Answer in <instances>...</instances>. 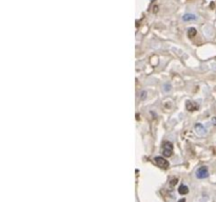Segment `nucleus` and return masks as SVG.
Returning a JSON list of instances; mask_svg holds the SVG:
<instances>
[{
    "label": "nucleus",
    "mask_w": 216,
    "mask_h": 202,
    "mask_svg": "<svg viewBox=\"0 0 216 202\" xmlns=\"http://www.w3.org/2000/svg\"><path fill=\"white\" fill-rule=\"evenodd\" d=\"M179 202H186V200H184V199H180V200H179Z\"/></svg>",
    "instance_id": "9b49d317"
},
{
    "label": "nucleus",
    "mask_w": 216,
    "mask_h": 202,
    "mask_svg": "<svg viewBox=\"0 0 216 202\" xmlns=\"http://www.w3.org/2000/svg\"><path fill=\"white\" fill-rule=\"evenodd\" d=\"M186 106H187V109H188L189 111H194V110H195V105L191 103L190 101H188L187 104H186Z\"/></svg>",
    "instance_id": "6e6552de"
},
{
    "label": "nucleus",
    "mask_w": 216,
    "mask_h": 202,
    "mask_svg": "<svg viewBox=\"0 0 216 202\" xmlns=\"http://www.w3.org/2000/svg\"><path fill=\"white\" fill-rule=\"evenodd\" d=\"M170 89H171V87H170V85H169V87H166V91L170 90Z\"/></svg>",
    "instance_id": "9d476101"
},
{
    "label": "nucleus",
    "mask_w": 216,
    "mask_h": 202,
    "mask_svg": "<svg viewBox=\"0 0 216 202\" xmlns=\"http://www.w3.org/2000/svg\"><path fill=\"white\" fill-rule=\"evenodd\" d=\"M173 153V144L171 142L166 141L162 144V154L164 157H170Z\"/></svg>",
    "instance_id": "f257e3e1"
},
{
    "label": "nucleus",
    "mask_w": 216,
    "mask_h": 202,
    "mask_svg": "<svg viewBox=\"0 0 216 202\" xmlns=\"http://www.w3.org/2000/svg\"><path fill=\"white\" fill-rule=\"evenodd\" d=\"M196 30L194 29V27H191V29H189V31H188V34H189V37L190 38H193L194 36L196 35Z\"/></svg>",
    "instance_id": "0eeeda50"
},
{
    "label": "nucleus",
    "mask_w": 216,
    "mask_h": 202,
    "mask_svg": "<svg viewBox=\"0 0 216 202\" xmlns=\"http://www.w3.org/2000/svg\"><path fill=\"white\" fill-rule=\"evenodd\" d=\"M196 177H197L198 179H204V178L209 177V170H208L207 166H202V168H199L198 170H197V172H196Z\"/></svg>",
    "instance_id": "7ed1b4c3"
},
{
    "label": "nucleus",
    "mask_w": 216,
    "mask_h": 202,
    "mask_svg": "<svg viewBox=\"0 0 216 202\" xmlns=\"http://www.w3.org/2000/svg\"><path fill=\"white\" fill-rule=\"evenodd\" d=\"M178 193L180 194V195H186V194L189 193V188H188L187 185L181 184L180 186L178 188Z\"/></svg>",
    "instance_id": "39448f33"
},
{
    "label": "nucleus",
    "mask_w": 216,
    "mask_h": 202,
    "mask_svg": "<svg viewBox=\"0 0 216 202\" xmlns=\"http://www.w3.org/2000/svg\"><path fill=\"white\" fill-rule=\"evenodd\" d=\"M147 96V92H142V94H141V99H144Z\"/></svg>",
    "instance_id": "1a4fd4ad"
},
{
    "label": "nucleus",
    "mask_w": 216,
    "mask_h": 202,
    "mask_svg": "<svg viewBox=\"0 0 216 202\" xmlns=\"http://www.w3.org/2000/svg\"><path fill=\"white\" fill-rule=\"evenodd\" d=\"M154 160H155V163H156L159 168H169V162H168V160H166V158H164V157L157 156V157H155Z\"/></svg>",
    "instance_id": "f03ea898"
},
{
    "label": "nucleus",
    "mask_w": 216,
    "mask_h": 202,
    "mask_svg": "<svg viewBox=\"0 0 216 202\" xmlns=\"http://www.w3.org/2000/svg\"><path fill=\"white\" fill-rule=\"evenodd\" d=\"M182 19H184V21H193V20H195V19H196V16H195V15H193V14H186Z\"/></svg>",
    "instance_id": "423d86ee"
},
{
    "label": "nucleus",
    "mask_w": 216,
    "mask_h": 202,
    "mask_svg": "<svg viewBox=\"0 0 216 202\" xmlns=\"http://www.w3.org/2000/svg\"><path fill=\"white\" fill-rule=\"evenodd\" d=\"M194 128H195L196 133L198 134V135H200V136L204 135V134L207 133V131H206L204 126L202 125V124H200V123H196L195 126H194Z\"/></svg>",
    "instance_id": "20e7f679"
}]
</instances>
